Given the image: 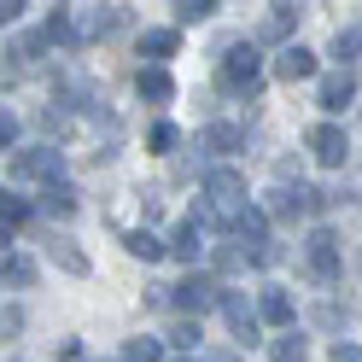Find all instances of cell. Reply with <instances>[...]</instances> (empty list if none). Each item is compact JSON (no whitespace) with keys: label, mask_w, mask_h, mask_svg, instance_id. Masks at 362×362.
Returning <instances> with one entry per match:
<instances>
[{"label":"cell","mask_w":362,"mask_h":362,"mask_svg":"<svg viewBox=\"0 0 362 362\" xmlns=\"http://www.w3.org/2000/svg\"><path fill=\"white\" fill-rule=\"evenodd\" d=\"M164 351H158V339H129L123 345V362H158Z\"/></svg>","instance_id":"19"},{"label":"cell","mask_w":362,"mask_h":362,"mask_svg":"<svg viewBox=\"0 0 362 362\" xmlns=\"http://www.w3.org/2000/svg\"><path fill=\"white\" fill-rule=\"evenodd\" d=\"M304 263H310L315 281H339V240H333L327 228H315L310 245H304Z\"/></svg>","instance_id":"4"},{"label":"cell","mask_w":362,"mask_h":362,"mask_svg":"<svg viewBox=\"0 0 362 362\" xmlns=\"http://www.w3.org/2000/svg\"><path fill=\"white\" fill-rule=\"evenodd\" d=\"M141 53H146V59H170V53H175V30H146V35H141Z\"/></svg>","instance_id":"15"},{"label":"cell","mask_w":362,"mask_h":362,"mask_svg":"<svg viewBox=\"0 0 362 362\" xmlns=\"http://www.w3.org/2000/svg\"><path fill=\"white\" fill-rule=\"evenodd\" d=\"M0 216H6V234H12L18 222H30V205H24V199H12V193H6V199H0Z\"/></svg>","instance_id":"22"},{"label":"cell","mask_w":362,"mask_h":362,"mask_svg":"<svg viewBox=\"0 0 362 362\" xmlns=\"http://www.w3.org/2000/svg\"><path fill=\"white\" fill-rule=\"evenodd\" d=\"M12 175H35V181H59L64 175V158L53 146H35V152H18L12 158Z\"/></svg>","instance_id":"6"},{"label":"cell","mask_w":362,"mask_h":362,"mask_svg":"<svg viewBox=\"0 0 362 362\" xmlns=\"http://www.w3.org/2000/svg\"><path fill=\"white\" fill-rule=\"evenodd\" d=\"M333 362H362V351L356 345H333Z\"/></svg>","instance_id":"29"},{"label":"cell","mask_w":362,"mask_h":362,"mask_svg":"<svg viewBox=\"0 0 362 362\" xmlns=\"http://www.w3.org/2000/svg\"><path fill=\"white\" fill-rule=\"evenodd\" d=\"M240 141H245V134L234 123H211L205 134H199V146H205V152H240Z\"/></svg>","instance_id":"11"},{"label":"cell","mask_w":362,"mask_h":362,"mask_svg":"<svg viewBox=\"0 0 362 362\" xmlns=\"http://www.w3.org/2000/svg\"><path fill=\"white\" fill-rule=\"evenodd\" d=\"M170 339H175V345H199V322H193V315H181V322L170 327Z\"/></svg>","instance_id":"25"},{"label":"cell","mask_w":362,"mask_h":362,"mask_svg":"<svg viewBox=\"0 0 362 362\" xmlns=\"http://www.w3.org/2000/svg\"><path fill=\"white\" fill-rule=\"evenodd\" d=\"M222 315H228V327L240 345H257V310L240 298V292H222Z\"/></svg>","instance_id":"7"},{"label":"cell","mask_w":362,"mask_h":362,"mask_svg":"<svg viewBox=\"0 0 362 362\" xmlns=\"http://www.w3.org/2000/svg\"><path fill=\"white\" fill-rule=\"evenodd\" d=\"M123 245H129V252H134V257H152V263H158V257H164V252H170V245H164V240H158L152 228H129V240H123Z\"/></svg>","instance_id":"13"},{"label":"cell","mask_w":362,"mask_h":362,"mask_svg":"<svg viewBox=\"0 0 362 362\" xmlns=\"http://www.w3.org/2000/svg\"><path fill=\"white\" fill-rule=\"evenodd\" d=\"M315 71V53L310 47H281V59H275V76L281 82H304Z\"/></svg>","instance_id":"9"},{"label":"cell","mask_w":362,"mask_h":362,"mask_svg":"<svg viewBox=\"0 0 362 362\" xmlns=\"http://www.w3.org/2000/svg\"><path fill=\"white\" fill-rule=\"evenodd\" d=\"M292 24H298V6H269V24H263V35H286Z\"/></svg>","instance_id":"17"},{"label":"cell","mask_w":362,"mask_h":362,"mask_svg":"<svg viewBox=\"0 0 362 362\" xmlns=\"http://www.w3.org/2000/svg\"><path fill=\"white\" fill-rule=\"evenodd\" d=\"M170 252H175V257H187V263L199 257V216H187V222H181V228H175V240H170Z\"/></svg>","instance_id":"14"},{"label":"cell","mask_w":362,"mask_h":362,"mask_svg":"<svg viewBox=\"0 0 362 362\" xmlns=\"http://www.w3.org/2000/svg\"><path fill=\"white\" fill-rule=\"evenodd\" d=\"M141 94H146V100H170L175 82H170L164 71H152V64H146V71H141Z\"/></svg>","instance_id":"16"},{"label":"cell","mask_w":362,"mask_h":362,"mask_svg":"<svg viewBox=\"0 0 362 362\" xmlns=\"http://www.w3.org/2000/svg\"><path fill=\"white\" fill-rule=\"evenodd\" d=\"M47 257L64 269V275H88V257L76 252V240H53V245H47Z\"/></svg>","instance_id":"12"},{"label":"cell","mask_w":362,"mask_h":362,"mask_svg":"<svg viewBox=\"0 0 362 362\" xmlns=\"http://www.w3.org/2000/svg\"><path fill=\"white\" fill-rule=\"evenodd\" d=\"M146 141H152L158 152H170V146H175V129H170V123H152V134H146Z\"/></svg>","instance_id":"26"},{"label":"cell","mask_w":362,"mask_h":362,"mask_svg":"<svg viewBox=\"0 0 362 362\" xmlns=\"http://www.w3.org/2000/svg\"><path fill=\"white\" fill-rule=\"evenodd\" d=\"M275 362H304V339H298V333L275 339Z\"/></svg>","instance_id":"23"},{"label":"cell","mask_w":362,"mask_h":362,"mask_svg":"<svg viewBox=\"0 0 362 362\" xmlns=\"http://www.w3.org/2000/svg\"><path fill=\"white\" fill-rule=\"evenodd\" d=\"M170 298H175L181 315H205V310L216 304V281H211V275H187L181 286H170Z\"/></svg>","instance_id":"3"},{"label":"cell","mask_w":362,"mask_h":362,"mask_svg":"<svg viewBox=\"0 0 362 362\" xmlns=\"http://www.w3.org/2000/svg\"><path fill=\"white\" fill-rule=\"evenodd\" d=\"M362 53V30H345V35H333V59H356Z\"/></svg>","instance_id":"24"},{"label":"cell","mask_w":362,"mask_h":362,"mask_svg":"<svg viewBox=\"0 0 362 362\" xmlns=\"http://www.w3.org/2000/svg\"><path fill=\"white\" fill-rule=\"evenodd\" d=\"M41 211H47V216H71V211H76V193H71V187H53L47 199H41Z\"/></svg>","instance_id":"18"},{"label":"cell","mask_w":362,"mask_h":362,"mask_svg":"<svg viewBox=\"0 0 362 362\" xmlns=\"http://www.w3.org/2000/svg\"><path fill=\"white\" fill-rule=\"evenodd\" d=\"M205 199L216 211H228V216H240L245 211V175L240 170H228V164H216V170H205Z\"/></svg>","instance_id":"1"},{"label":"cell","mask_w":362,"mask_h":362,"mask_svg":"<svg viewBox=\"0 0 362 362\" xmlns=\"http://www.w3.org/2000/svg\"><path fill=\"white\" fill-rule=\"evenodd\" d=\"M304 141H310V152L322 158V164H345V158H351V141H345V129H339V123H315Z\"/></svg>","instance_id":"5"},{"label":"cell","mask_w":362,"mask_h":362,"mask_svg":"<svg viewBox=\"0 0 362 362\" xmlns=\"http://www.w3.org/2000/svg\"><path fill=\"white\" fill-rule=\"evenodd\" d=\"M257 315H263L269 327H286V322H292V298H286L281 286H263V298H257Z\"/></svg>","instance_id":"10"},{"label":"cell","mask_w":362,"mask_h":362,"mask_svg":"<svg viewBox=\"0 0 362 362\" xmlns=\"http://www.w3.org/2000/svg\"><path fill=\"white\" fill-rule=\"evenodd\" d=\"M205 362H240V356H234V351H211Z\"/></svg>","instance_id":"30"},{"label":"cell","mask_w":362,"mask_h":362,"mask_svg":"<svg viewBox=\"0 0 362 362\" xmlns=\"http://www.w3.org/2000/svg\"><path fill=\"white\" fill-rule=\"evenodd\" d=\"M35 281V263L30 257H6V286H30Z\"/></svg>","instance_id":"21"},{"label":"cell","mask_w":362,"mask_h":362,"mask_svg":"<svg viewBox=\"0 0 362 362\" xmlns=\"http://www.w3.org/2000/svg\"><path fill=\"white\" fill-rule=\"evenodd\" d=\"M351 100H356V76H351V71L322 76V111H345Z\"/></svg>","instance_id":"8"},{"label":"cell","mask_w":362,"mask_h":362,"mask_svg":"<svg viewBox=\"0 0 362 362\" xmlns=\"http://www.w3.org/2000/svg\"><path fill=\"white\" fill-rule=\"evenodd\" d=\"M216 82H222V88H234V94L257 82V47H252V41H234V47L222 53V64H216Z\"/></svg>","instance_id":"2"},{"label":"cell","mask_w":362,"mask_h":362,"mask_svg":"<svg viewBox=\"0 0 362 362\" xmlns=\"http://www.w3.org/2000/svg\"><path fill=\"white\" fill-rule=\"evenodd\" d=\"M245 257H252V252H234V245H222V252H216V269H245Z\"/></svg>","instance_id":"27"},{"label":"cell","mask_w":362,"mask_h":362,"mask_svg":"<svg viewBox=\"0 0 362 362\" xmlns=\"http://www.w3.org/2000/svg\"><path fill=\"white\" fill-rule=\"evenodd\" d=\"M216 12V0H181L175 6V24H199V18H211Z\"/></svg>","instance_id":"20"},{"label":"cell","mask_w":362,"mask_h":362,"mask_svg":"<svg viewBox=\"0 0 362 362\" xmlns=\"http://www.w3.org/2000/svg\"><path fill=\"white\" fill-rule=\"evenodd\" d=\"M315 315H322V327H345V310H339V304H322Z\"/></svg>","instance_id":"28"}]
</instances>
